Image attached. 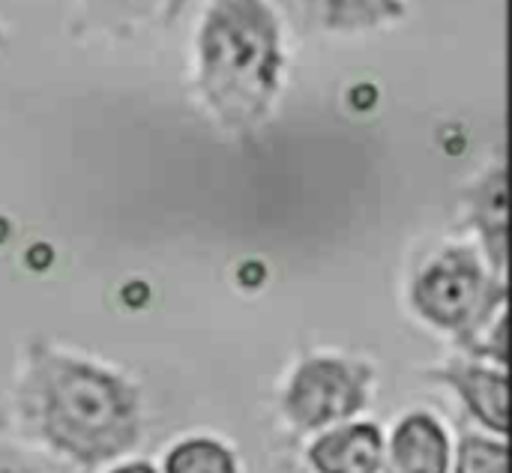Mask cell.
I'll list each match as a JSON object with an SVG mask.
<instances>
[{"mask_svg":"<svg viewBox=\"0 0 512 473\" xmlns=\"http://www.w3.org/2000/svg\"><path fill=\"white\" fill-rule=\"evenodd\" d=\"M15 405L33 438L84 468L120 459L141 435L132 384L45 342L27 351Z\"/></svg>","mask_w":512,"mask_h":473,"instance_id":"obj_1","label":"cell"},{"mask_svg":"<svg viewBox=\"0 0 512 473\" xmlns=\"http://www.w3.org/2000/svg\"><path fill=\"white\" fill-rule=\"evenodd\" d=\"M285 84V39L270 0H207L195 33V90L219 129H261Z\"/></svg>","mask_w":512,"mask_h":473,"instance_id":"obj_2","label":"cell"},{"mask_svg":"<svg viewBox=\"0 0 512 473\" xmlns=\"http://www.w3.org/2000/svg\"><path fill=\"white\" fill-rule=\"evenodd\" d=\"M411 303L429 324L450 330L483 357L507 351V282L486 273L468 246H450L432 258L411 285Z\"/></svg>","mask_w":512,"mask_h":473,"instance_id":"obj_3","label":"cell"},{"mask_svg":"<svg viewBox=\"0 0 512 473\" xmlns=\"http://www.w3.org/2000/svg\"><path fill=\"white\" fill-rule=\"evenodd\" d=\"M372 369L339 357L306 360L282 399V411L300 432H315L330 423L348 420L369 405Z\"/></svg>","mask_w":512,"mask_h":473,"instance_id":"obj_4","label":"cell"},{"mask_svg":"<svg viewBox=\"0 0 512 473\" xmlns=\"http://www.w3.org/2000/svg\"><path fill=\"white\" fill-rule=\"evenodd\" d=\"M288 9L306 33L360 36L399 24L408 0H288Z\"/></svg>","mask_w":512,"mask_h":473,"instance_id":"obj_5","label":"cell"},{"mask_svg":"<svg viewBox=\"0 0 512 473\" xmlns=\"http://www.w3.org/2000/svg\"><path fill=\"white\" fill-rule=\"evenodd\" d=\"M177 9L180 0H75L72 33L84 39H132L165 24Z\"/></svg>","mask_w":512,"mask_h":473,"instance_id":"obj_6","label":"cell"},{"mask_svg":"<svg viewBox=\"0 0 512 473\" xmlns=\"http://www.w3.org/2000/svg\"><path fill=\"white\" fill-rule=\"evenodd\" d=\"M465 216L471 228L480 234L489 264L495 267L498 279L507 273V165L498 159L489 165L471 186H465Z\"/></svg>","mask_w":512,"mask_h":473,"instance_id":"obj_7","label":"cell"},{"mask_svg":"<svg viewBox=\"0 0 512 473\" xmlns=\"http://www.w3.org/2000/svg\"><path fill=\"white\" fill-rule=\"evenodd\" d=\"M450 441L432 414H408L390 441L387 473H447Z\"/></svg>","mask_w":512,"mask_h":473,"instance_id":"obj_8","label":"cell"},{"mask_svg":"<svg viewBox=\"0 0 512 473\" xmlns=\"http://www.w3.org/2000/svg\"><path fill=\"white\" fill-rule=\"evenodd\" d=\"M381 459L384 441L372 423L342 426L309 447V465L315 473H378Z\"/></svg>","mask_w":512,"mask_h":473,"instance_id":"obj_9","label":"cell"},{"mask_svg":"<svg viewBox=\"0 0 512 473\" xmlns=\"http://www.w3.org/2000/svg\"><path fill=\"white\" fill-rule=\"evenodd\" d=\"M432 378L453 387L462 396V402L468 405V411L483 426H489L498 435L507 432L510 405H507V375L504 372L483 369L474 363H450V366L432 372Z\"/></svg>","mask_w":512,"mask_h":473,"instance_id":"obj_10","label":"cell"},{"mask_svg":"<svg viewBox=\"0 0 512 473\" xmlns=\"http://www.w3.org/2000/svg\"><path fill=\"white\" fill-rule=\"evenodd\" d=\"M165 473H237V462L228 447L210 438H192L177 444L168 459Z\"/></svg>","mask_w":512,"mask_h":473,"instance_id":"obj_11","label":"cell"},{"mask_svg":"<svg viewBox=\"0 0 512 473\" xmlns=\"http://www.w3.org/2000/svg\"><path fill=\"white\" fill-rule=\"evenodd\" d=\"M456 473H507V444L480 435H465L459 444Z\"/></svg>","mask_w":512,"mask_h":473,"instance_id":"obj_12","label":"cell"},{"mask_svg":"<svg viewBox=\"0 0 512 473\" xmlns=\"http://www.w3.org/2000/svg\"><path fill=\"white\" fill-rule=\"evenodd\" d=\"M0 473H63L60 468L45 465L42 459H33L27 453H18L12 447L0 444Z\"/></svg>","mask_w":512,"mask_h":473,"instance_id":"obj_13","label":"cell"},{"mask_svg":"<svg viewBox=\"0 0 512 473\" xmlns=\"http://www.w3.org/2000/svg\"><path fill=\"white\" fill-rule=\"evenodd\" d=\"M111 473H156L147 462H135V465H123V468H117V471Z\"/></svg>","mask_w":512,"mask_h":473,"instance_id":"obj_14","label":"cell"},{"mask_svg":"<svg viewBox=\"0 0 512 473\" xmlns=\"http://www.w3.org/2000/svg\"><path fill=\"white\" fill-rule=\"evenodd\" d=\"M6 48V30H3V24H0V51Z\"/></svg>","mask_w":512,"mask_h":473,"instance_id":"obj_15","label":"cell"}]
</instances>
